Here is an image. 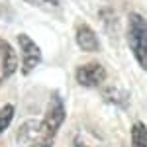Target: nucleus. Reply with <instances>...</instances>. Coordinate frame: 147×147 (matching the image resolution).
<instances>
[{"instance_id":"obj_9","label":"nucleus","mask_w":147,"mask_h":147,"mask_svg":"<svg viewBox=\"0 0 147 147\" xmlns=\"http://www.w3.org/2000/svg\"><path fill=\"white\" fill-rule=\"evenodd\" d=\"M131 147H147V127L141 122L131 127Z\"/></svg>"},{"instance_id":"obj_6","label":"nucleus","mask_w":147,"mask_h":147,"mask_svg":"<svg viewBox=\"0 0 147 147\" xmlns=\"http://www.w3.org/2000/svg\"><path fill=\"white\" fill-rule=\"evenodd\" d=\"M77 43L82 51H88L94 53L100 49V41H98V35L94 34V30H90L88 26H79L77 30Z\"/></svg>"},{"instance_id":"obj_2","label":"nucleus","mask_w":147,"mask_h":147,"mask_svg":"<svg viewBox=\"0 0 147 147\" xmlns=\"http://www.w3.org/2000/svg\"><path fill=\"white\" fill-rule=\"evenodd\" d=\"M20 147H53V137H49L41 127V122H26L20 125L18 134Z\"/></svg>"},{"instance_id":"obj_5","label":"nucleus","mask_w":147,"mask_h":147,"mask_svg":"<svg viewBox=\"0 0 147 147\" xmlns=\"http://www.w3.org/2000/svg\"><path fill=\"white\" fill-rule=\"evenodd\" d=\"M77 82L80 86H86V88H94V86H100L104 79H106V69L102 67L100 63H84L77 69L75 73Z\"/></svg>"},{"instance_id":"obj_11","label":"nucleus","mask_w":147,"mask_h":147,"mask_svg":"<svg viewBox=\"0 0 147 147\" xmlns=\"http://www.w3.org/2000/svg\"><path fill=\"white\" fill-rule=\"evenodd\" d=\"M28 2H32V4H39V6H43V4H49V6H59V0H28Z\"/></svg>"},{"instance_id":"obj_10","label":"nucleus","mask_w":147,"mask_h":147,"mask_svg":"<svg viewBox=\"0 0 147 147\" xmlns=\"http://www.w3.org/2000/svg\"><path fill=\"white\" fill-rule=\"evenodd\" d=\"M14 112H16V108H14L12 104H4V106L0 108V136H2V134L8 129V125L12 124Z\"/></svg>"},{"instance_id":"obj_7","label":"nucleus","mask_w":147,"mask_h":147,"mask_svg":"<svg viewBox=\"0 0 147 147\" xmlns=\"http://www.w3.org/2000/svg\"><path fill=\"white\" fill-rule=\"evenodd\" d=\"M0 49H2V79H8L18 69V55L4 39H0Z\"/></svg>"},{"instance_id":"obj_4","label":"nucleus","mask_w":147,"mask_h":147,"mask_svg":"<svg viewBox=\"0 0 147 147\" xmlns=\"http://www.w3.org/2000/svg\"><path fill=\"white\" fill-rule=\"evenodd\" d=\"M18 43L22 49V73L30 75L39 63H41V49L35 45V41L26 34L18 35Z\"/></svg>"},{"instance_id":"obj_1","label":"nucleus","mask_w":147,"mask_h":147,"mask_svg":"<svg viewBox=\"0 0 147 147\" xmlns=\"http://www.w3.org/2000/svg\"><path fill=\"white\" fill-rule=\"evenodd\" d=\"M127 43L134 51V57L147 71V20L139 14H129L127 20Z\"/></svg>"},{"instance_id":"obj_8","label":"nucleus","mask_w":147,"mask_h":147,"mask_svg":"<svg viewBox=\"0 0 147 147\" xmlns=\"http://www.w3.org/2000/svg\"><path fill=\"white\" fill-rule=\"evenodd\" d=\"M102 94H104V98L110 102V104L120 106V108H127V94H125V92H122V90H118V88H114V86H110V88H106Z\"/></svg>"},{"instance_id":"obj_12","label":"nucleus","mask_w":147,"mask_h":147,"mask_svg":"<svg viewBox=\"0 0 147 147\" xmlns=\"http://www.w3.org/2000/svg\"><path fill=\"white\" fill-rule=\"evenodd\" d=\"M77 147H86V145H77Z\"/></svg>"},{"instance_id":"obj_3","label":"nucleus","mask_w":147,"mask_h":147,"mask_svg":"<svg viewBox=\"0 0 147 147\" xmlns=\"http://www.w3.org/2000/svg\"><path fill=\"white\" fill-rule=\"evenodd\" d=\"M65 122V106H63V100L61 96L53 92L51 94V100H49V106H47V112L43 116V122H41V127L49 137L55 139V134L59 131V127Z\"/></svg>"}]
</instances>
